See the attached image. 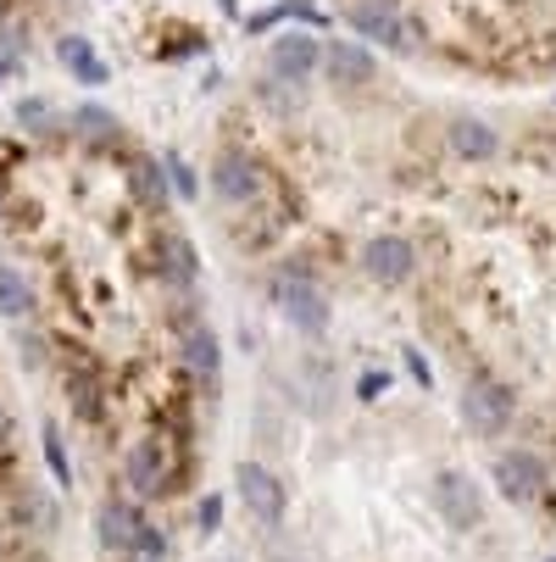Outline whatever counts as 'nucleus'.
<instances>
[{
	"instance_id": "1",
	"label": "nucleus",
	"mask_w": 556,
	"mask_h": 562,
	"mask_svg": "<svg viewBox=\"0 0 556 562\" xmlns=\"http://www.w3.org/2000/svg\"><path fill=\"white\" fill-rule=\"evenodd\" d=\"M429 502H434V513H440L451 529H479V524H485V491L473 485L467 473H456V468L434 473Z\"/></svg>"
},
{
	"instance_id": "2",
	"label": "nucleus",
	"mask_w": 556,
	"mask_h": 562,
	"mask_svg": "<svg viewBox=\"0 0 556 562\" xmlns=\"http://www.w3.org/2000/svg\"><path fill=\"white\" fill-rule=\"evenodd\" d=\"M273 295H279V312L290 317V329H300V335H324L329 329V301H324V290H317L300 268L279 273Z\"/></svg>"
},
{
	"instance_id": "3",
	"label": "nucleus",
	"mask_w": 556,
	"mask_h": 562,
	"mask_svg": "<svg viewBox=\"0 0 556 562\" xmlns=\"http://www.w3.org/2000/svg\"><path fill=\"white\" fill-rule=\"evenodd\" d=\"M462 418H467V429H479V435H501L512 424V390L496 384V379H473L462 390Z\"/></svg>"
},
{
	"instance_id": "4",
	"label": "nucleus",
	"mask_w": 556,
	"mask_h": 562,
	"mask_svg": "<svg viewBox=\"0 0 556 562\" xmlns=\"http://www.w3.org/2000/svg\"><path fill=\"white\" fill-rule=\"evenodd\" d=\"M234 485H240V496H246V507H251V518H257L262 529H279V524H284V485H279V473H273V468H262V462H240Z\"/></svg>"
},
{
	"instance_id": "5",
	"label": "nucleus",
	"mask_w": 556,
	"mask_h": 562,
	"mask_svg": "<svg viewBox=\"0 0 556 562\" xmlns=\"http://www.w3.org/2000/svg\"><path fill=\"white\" fill-rule=\"evenodd\" d=\"M362 268H367L378 284H407L412 268H418V251H412V239H401V234H378V239H367Z\"/></svg>"
},
{
	"instance_id": "6",
	"label": "nucleus",
	"mask_w": 556,
	"mask_h": 562,
	"mask_svg": "<svg viewBox=\"0 0 556 562\" xmlns=\"http://www.w3.org/2000/svg\"><path fill=\"white\" fill-rule=\"evenodd\" d=\"M496 485H501V496L529 502V496H540V485H545V462L529 457V451H507V457H496Z\"/></svg>"
},
{
	"instance_id": "7",
	"label": "nucleus",
	"mask_w": 556,
	"mask_h": 562,
	"mask_svg": "<svg viewBox=\"0 0 556 562\" xmlns=\"http://www.w3.org/2000/svg\"><path fill=\"white\" fill-rule=\"evenodd\" d=\"M351 29H356L362 40L389 45V50H412V45H418V40H412V29H407L401 18H395L389 7H373V0H367V7H351Z\"/></svg>"
},
{
	"instance_id": "8",
	"label": "nucleus",
	"mask_w": 556,
	"mask_h": 562,
	"mask_svg": "<svg viewBox=\"0 0 556 562\" xmlns=\"http://www.w3.org/2000/svg\"><path fill=\"white\" fill-rule=\"evenodd\" d=\"M268 67L279 78H290V85H300V78L317 67V40L311 34H279L273 50H268Z\"/></svg>"
},
{
	"instance_id": "9",
	"label": "nucleus",
	"mask_w": 556,
	"mask_h": 562,
	"mask_svg": "<svg viewBox=\"0 0 556 562\" xmlns=\"http://www.w3.org/2000/svg\"><path fill=\"white\" fill-rule=\"evenodd\" d=\"M212 190L223 195V201H251L257 195V168L246 162V156H217V168H212Z\"/></svg>"
},
{
	"instance_id": "10",
	"label": "nucleus",
	"mask_w": 556,
	"mask_h": 562,
	"mask_svg": "<svg viewBox=\"0 0 556 562\" xmlns=\"http://www.w3.org/2000/svg\"><path fill=\"white\" fill-rule=\"evenodd\" d=\"M329 78H334V85H367V78H373V50H362V45H351V40H334L329 45Z\"/></svg>"
},
{
	"instance_id": "11",
	"label": "nucleus",
	"mask_w": 556,
	"mask_h": 562,
	"mask_svg": "<svg viewBox=\"0 0 556 562\" xmlns=\"http://www.w3.org/2000/svg\"><path fill=\"white\" fill-rule=\"evenodd\" d=\"M162 479H168L162 446H156V440H139V446L128 451V485H134L139 496H156V491H162Z\"/></svg>"
},
{
	"instance_id": "12",
	"label": "nucleus",
	"mask_w": 556,
	"mask_h": 562,
	"mask_svg": "<svg viewBox=\"0 0 556 562\" xmlns=\"http://www.w3.org/2000/svg\"><path fill=\"white\" fill-rule=\"evenodd\" d=\"M56 56H61V67L78 78V85H106V61L95 56V45H90V40L67 34V40L56 45Z\"/></svg>"
},
{
	"instance_id": "13",
	"label": "nucleus",
	"mask_w": 556,
	"mask_h": 562,
	"mask_svg": "<svg viewBox=\"0 0 556 562\" xmlns=\"http://www.w3.org/2000/svg\"><path fill=\"white\" fill-rule=\"evenodd\" d=\"M139 513H128L123 502H106L101 507V546H112V551H128L134 546V535H139Z\"/></svg>"
},
{
	"instance_id": "14",
	"label": "nucleus",
	"mask_w": 556,
	"mask_h": 562,
	"mask_svg": "<svg viewBox=\"0 0 556 562\" xmlns=\"http://www.w3.org/2000/svg\"><path fill=\"white\" fill-rule=\"evenodd\" d=\"M184 351H190V368H201L206 379H217V335L206 329V324H195V317H190V324H184Z\"/></svg>"
},
{
	"instance_id": "15",
	"label": "nucleus",
	"mask_w": 556,
	"mask_h": 562,
	"mask_svg": "<svg viewBox=\"0 0 556 562\" xmlns=\"http://www.w3.org/2000/svg\"><path fill=\"white\" fill-rule=\"evenodd\" d=\"M451 145H456L462 156H473V162H485V156H496V128H485V123H456V128H451Z\"/></svg>"
},
{
	"instance_id": "16",
	"label": "nucleus",
	"mask_w": 556,
	"mask_h": 562,
	"mask_svg": "<svg viewBox=\"0 0 556 562\" xmlns=\"http://www.w3.org/2000/svg\"><path fill=\"white\" fill-rule=\"evenodd\" d=\"M162 257H168V279H173V284H190V279H195V251H190L184 234H168V239H162Z\"/></svg>"
},
{
	"instance_id": "17",
	"label": "nucleus",
	"mask_w": 556,
	"mask_h": 562,
	"mask_svg": "<svg viewBox=\"0 0 556 562\" xmlns=\"http://www.w3.org/2000/svg\"><path fill=\"white\" fill-rule=\"evenodd\" d=\"M0 312H7V317H23L29 312V284L12 268H0Z\"/></svg>"
},
{
	"instance_id": "18",
	"label": "nucleus",
	"mask_w": 556,
	"mask_h": 562,
	"mask_svg": "<svg viewBox=\"0 0 556 562\" xmlns=\"http://www.w3.org/2000/svg\"><path fill=\"white\" fill-rule=\"evenodd\" d=\"M45 462H50V479H56V485H67V479H72V462H67V451H61V435H56V424H45Z\"/></svg>"
},
{
	"instance_id": "19",
	"label": "nucleus",
	"mask_w": 556,
	"mask_h": 562,
	"mask_svg": "<svg viewBox=\"0 0 556 562\" xmlns=\"http://www.w3.org/2000/svg\"><path fill=\"white\" fill-rule=\"evenodd\" d=\"M18 123H29V128H45V123H50V101H39V95H29V101L18 106Z\"/></svg>"
},
{
	"instance_id": "20",
	"label": "nucleus",
	"mask_w": 556,
	"mask_h": 562,
	"mask_svg": "<svg viewBox=\"0 0 556 562\" xmlns=\"http://www.w3.org/2000/svg\"><path fill=\"white\" fill-rule=\"evenodd\" d=\"M72 123L84 128V134H106V128H117V123H112V117H106L101 106H84V112H72Z\"/></svg>"
},
{
	"instance_id": "21",
	"label": "nucleus",
	"mask_w": 556,
	"mask_h": 562,
	"mask_svg": "<svg viewBox=\"0 0 556 562\" xmlns=\"http://www.w3.org/2000/svg\"><path fill=\"white\" fill-rule=\"evenodd\" d=\"M201 535H217V524H223V496H201Z\"/></svg>"
},
{
	"instance_id": "22",
	"label": "nucleus",
	"mask_w": 556,
	"mask_h": 562,
	"mask_svg": "<svg viewBox=\"0 0 556 562\" xmlns=\"http://www.w3.org/2000/svg\"><path fill=\"white\" fill-rule=\"evenodd\" d=\"M168 173H173V190L190 201V195H195V173L184 168V156H168Z\"/></svg>"
},
{
	"instance_id": "23",
	"label": "nucleus",
	"mask_w": 556,
	"mask_h": 562,
	"mask_svg": "<svg viewBox=\"0 0 556 562\" xmlns=\"http://www.w3.org/2000/svg\"><path fill=\"white\" fill-rule=\"evenodd\" d=\"M384 384H389L384 373H362V384H356V395H362V401H378V395H384Z\"/></svg>"
},
{
	"instance_id": "24",
	"label": "nucleus",
	"mask_w": 556,
	"mask_h": 562,
	"mask_svg": "<svg viewBox=\"0 0 556 562\" xmlns=\"http://www.w3.org/2000/svg\"><path fill=\"white\" fill-rule=\"evenodd\" d=\"M407 368H412V379H418V384L429 390V379H434V373H429V362H423L418 351H407Z\"/></svg>"
},
{
	"instance_id": "25",
	"label": "nucleus",
	"mask_w": 556,
	"mask_h": 562,
	"mask_svg": "<svg viewBox=\"0 0 556 562\" xmlns=\"http://www.w3.org/2000/svg\"><path fill=\"white\" fill-rule=\"evenodd\" d=\"M223 12H228V18H234V12H240V0H223Z\"/></svg>"
},
{
	"instance_id": "26",
	"label": "nucleus",
	"mask_w": 556,
	"mask_h": 562,
	"mask_svg": "<svg viewBox=\"0 0 556 562\" xmlns=\"http://www.w3.org/2000/svg\"><path fill=\"white\" fill-rule=\"evenodd\" d=\"M134 562H162V557H134Z\"/></svg>"
},
{
	"instance_id": "27",
	"label": "nucleus",
	"mask_w": 556,
	"mask_h": 562,
	"mask_svg": "<svg viewBox=\"0 0 556 562\" xmlns=\"http://www.w3.org/2000/svg\"><path fill=\"white\" fill-rule=\"evenodd\" d=\"M0 78H7V72H0Z\"/></svg>"
},
{
	"instance_id": "28",
	"label": "nucleus",
	"mask_w": 556,
	"mask_h": 562,
	"mask_svg": "<svg viewBox=\"0 0 556 562\" xmlns=\"http://www.w3.org/2000/svg\"><path fill=\"white\" fill-rule=\"evenodd\" d=\"M551 562H556V557H551Z\"/></svg>"
}]
</instances>
